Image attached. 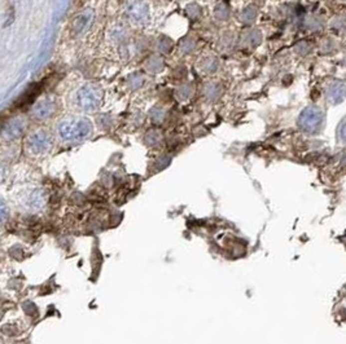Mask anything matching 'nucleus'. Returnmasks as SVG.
Wrapping results in <instances>:
<instances>
[{"label": "nucleus", "mask_w": 346, "mask_h": 344, "mask_svg": "<svg viewBox=\"0 0 346 344\" xmlns=\"http://www.w3.org/2000/svg\"><path fill=\"white\" fill-rule=\"evenodd\" d=\"M92 134V123L87 118L73 117L61 121L58 126V135L67 143H79L86 140Z\"/></svg>", "instance_id": "f257e3e1"}, {"label": "nucleus", "mask_w": 346, "mask_h": 344, "mask_svg": "<svg viewBox=\"0 0 346 344\" xmlns=\"http://www.w3.org/2000/svg\"><path fill=\"white\" fill-rule=\"evenodd\" d=\"M324 114L319 106H308L298 117V126L309 134H315L323 126Z\"/></svg>", "instance_id": "f03ea898"}, {"label": "nucleus", "mask_w": 346, "mask_h": 344, "mask_svg": "<svg viewBox=\"0 0 346 344\" xmlns=\"http://www.w3.org/2000/svg\"><path fill=\"white\" fill-rule=\"evenodd\" d=\"M103 99L101 88L96 84H86L78 91L77 101L84 112H93L96 110Z\"/></svg>", "instance_id": "7ed1b4c3"}, {"label": "nucleus", "mask_w": 346, "mask_h": 344, "mask_svg": "<svg viewBox=\"0 0 346 344\" xmlns=\"http://www.w3.org/2000/svg\"><path fill=\"white\" fill-rule=\"evenodd\" d=\"M127 16L136 23H144L149 18V6L143 0H130L126 5Z\"/></svg>", "instance_id": "20e7f679"}, {"label": "nucleus", "mask_w": 346, "mask_h": 344, "mask_svg": "<svg viewBox=\"0 0 346 344\" xmlns=\"http://www.w3.org/2000/svg\"><path fill=\"white\" fill-rule=\"evenodd\" d=\"M52 139L45 131H38L34 132L27 140V148L30 153L32 154H43L51 148Z\"/></svg>", "instance_id": "39448f33"}, {"label": "nucleus", "mask_w": 346, "mask_h": 344, "mask_svg": "<svg viewBox=\"0 0 346 344\" xmlns=\"http://www.w3.org/2000/svg\"><path fill=\"white\" fill-rule=\"evenodd\" d=\"M326 96L330 104L336 105V104H341L345 99V84L340 80H335L332 83L328 84L327 91H326Z\"/></svg>", "instance_id": "423d86ee"}, {"label": "nucleus", "mask_w": 346, "mask_h": 344, "mask_svg": "<svg viewBox=\"0 0 346 344\" xmlns=\"http://www.w3.org/2000/svg\"><path fill=\"white\" fill-rule=\"evenodd\" d=\"M55 112V102L51 99H43L39 102H36L32 109V113L38 119L48 118L49 115L53 114Z\"/></svg>", "instance_id": "0eeeda50"}, {"label": "nucleus", "mask_w": 346, "mask_h": 344, "mask_svg": "<svg viewBox=\"0 0 346 344\" xmlns=\"http://www.w3.org/2000/svg\"><path fill=\"white\" fill-rule=\"evenodd\" d=\"M262 40V34L257 29H249L241 35V44L247 48H254Z\"/></svg>", "instance_id": "6e6552de"}, {"label": "nucleus", "mask_w": 346, "mask_h": 344, "mask_svg": "<svg viewBox=\"0 0 346 344\" xmlns=\"http://www.w3.org/2000/svg\"><path fill=\"white\" fill-rule=\"evenodd\" d=\"M93 13L92 10H87V12L82 13L77 19H75V23H74V30L77 34L83 32L84 30H87V27L90 26V23L92 22Z\"/></svg>", "instance_id": "1a4fd4ad"}, {"label": "nucleus", "mask_w": 346, "mask_h": 344, "mask_svg": "<svg viewBox=\"0 0 346 344\" xmlns=\"http://www.w3.org/2000/svg\"><path fill=\"white\" fill-rule=\"evenodd\" d=\"M204 93H205L206 99L210 100V101H214L221 96L222 93V86L217 82H210L205 86L204 88Z\"/></svg>", "instance_id": "9d476101"}, {"label": "nucleus", "mask_w": 346, "mask_h": 344, "mask_svg": "<svg viewBox=\"0 0 346 344\" xmlns=\"http://www.w3.org/2000/svg\"><path fill=\"white\" fill-rule=\"evenodd\" d=\"M144 75L141 73H132L128 75L127 78V86L131 91H136V89L141 88L144 84Z\"/></svg>", "instance_id": "9b49d317"}, {"label": "nucleus", "mask_w": 346, "mask_h": 344, "mask_svg": "<svg viewBox=\"0 0 346 344\" xmlns=\"http://www.w3.org/2000/svg\"><path fill=\"white\" fill-rule=\"evenodd\" d=\"M162 141V132L160 130L152 128L145 134V143L149 147H156Z\"/></svg>", "instance_id": "f8f14e48"}, {"label": "nucleus", "mask_w": 346, "mask_h": 344, "mask_svg": "<svg viewBox=\"0 0 346 344\" xmlns=\"http://www.w3.org/2000/svg\"><path fill=\"white\" fill-rule=\"evenodd\" d=\"M128 35V31L127 29H126V26L123 25H115L114 27L112 29V31H110V36H112V39L114 40V42H123L126 38H127Z\"/></svg>", "instance_id": "ddd939ff"}, {"label": "nucleus", "mask_w": 346, "mask_h": 344, "mask_svg": "<svg viewBox=\"0 0 346 344\" xmlns=\"http://www.w3.org/2000/svg\"><path fill=\"white\" fill-rule=\"evenodd\" d=\"M149 117H151V121L153 122L154 125H161L162 122L165 121V117H166V112H165L164 108L161 106H153L149 112Z\"/></svg>", "instance_id": "4468645a"}, {"label": "nucleus", "mask_w": 346, "mask_h": 344, "mask_svg": "<svg viewBox=\"0 0 346 344\" xmlns=\"http://www.w3.org/2000/svg\"><path fill=\"white\" fill-rule=\"evenodd\" d=\"M147 69L151 73H160L164 69V60L158 56H152L147 62Z\"/></svg>", "instance_id": "2eb2a0df"}, {"label": "nucleus", "mask_w": 346, "mask_h": 344, "mask_svg": "<svg viewBox=\"0 0 346 344\" xmlns=\"http://www.w3.org/2000/svg\"><path fill=\"white\" fill-rule=\"evenodd\" d=\"M256 17H257L256 6H252V5L248 6V8H245V9L240 13V21L243 23H247V25L253 22Z\"/></svg>", "instance_id": "dca6fc26"}, {"label": "nucleus", "mask_w": 346, "mask_h": 344, "mask_svg": "<svg viewBox=\"0 0 346 344\" xmlns=\"http://www.w3.org/2000/svg\"><path fill=\"white\" fill-rule=\"evenodd\" d=\"M214 16L219 21H227L228 17H230V8H228L227 4L219 3L218 5L215 6Z\"/></svg>", "instance_id": "f3484780"}, {"label": "nucleus", "mask_w": 346, "mask_h": 344, "mask_svg": "<svg viewBox=\"0 0 346 344\" xmlns=\"http://www.w3.org/2000/svg\"><path fill=\"white\" fill-rule=\"evenodd\" d=\"M191 96H192V87L189 84H182L176 89V97L180 101H188L191 99Z\"/></svg>", "instance_id": "a211bd4d"}, {"label": "nucleus", "mask_w": 346, "mask_h": 344, "mask_svg": "<svg viewBox=\"0 0 346 344\" xmlns=\"http://www.w3.org/2000/svg\"><path fill=\"white\" fill-rule=\"evenodd\" d=\"M201 67L205 73H214V71L218 69V60L215 57L205 58V60L202 61Z\"/></svg>", "instance_id": "6ab92c4d"}, {"label": "nucleus", "mask_w": 346, "mask_h": 344, "mask_svg": "<svg viewBox=\"0 0 346 344\" xmlns=\"http://www.w3.org/2000/svg\"><path fill=\"white\" fill-rule=\"evenodd\" d=\"M171 47H173V43L167 36H161L157 40V49L162 53H169L171 51Z\"/></svg>", "instance_id": "aec40b11"}, {"label": "nucleus", "mask_w": 346, "mask_h": 344, "mask_svg": "<svg viewBox=\"0 0 346 344\" xmlns=\"http://www.w3.org/2000/svg\"><path fill=\"white\" fill-rule=\"evenodd\" d=\"M21 131H22V126L19 125L18 121H14L13 123H10L9 127L6 128L5 134L6 136L10 137V139H14V137H17L21 134Z\"/></svg>", "instance_id": "412c9836"}, {"label": "nucleus", "mask_w": 346, "mask_h": 344, "mask_svg": "<svg viewBox=\"0 0 346 344\" xmlns=\"http://www.w3.org/2000/svg\"><path fill=\"white\" fill-rule=\"evenodd\" d=\"M195 47H196V43L192 38L183 39L182 43H180V52H182L183 54L191 53V52H193Z\"/></svg>", "instance_id": "4be33fe9"}, {"label": "nucleus", "mask_w": 346, "mask_h": 344, "mask_svg": "<svg viewBox=\"0 0 346 344\" xmlns=\"http://www.w3.org/2000/svg\"><path fill=\"white\" fill-rule=\"evenodd\" d=\"M44 203V199H43V195L40 191H35L34 194L30 197L29 201V206L32 208H40Z\"/></svg>", "instance_id": "5701e85b"}, {"label": "nucleus", "mask_w": 346, "mask_h": 344, "mask_svg": "<svg viewBox=\"0 0 346 344\" xmlns=\"http://www.w3.org/2000/svg\"><path fill=\"white\" fill-rule=\"evenodd\" d=\"M187 14L192 19H197L201 16V8L197 4H191L187 6Z\"/></svg>", "instance_id": "b1692460"}, {"label": "nucleus", "mask_w": 346, "mask_h": 344, "mask_svg": "<svg viewBox=\"0 0 346 344\" xmlns=\"http://www.w3.org/2000/svg\"><path fill=\"white\" fill-rule=\"evenodd\" d=\"M8 206H6L5 202L3 201V199H0V225L1 224H4V221L6 220V217H8Z\"/></svg>", "instance_id": "393cba45"}, {"label": "nucleus", "mask_w": 346, "mask_h": 344, "mask_svg": "<svg viewBox=\"0 0 346 344\" xmlns=\"http://www.w3.org/2000/svg\"><path fill=\"white\" fill-rule=\"evenodd\" d=\"M306 26L310 30H318L322 26V22L321 19L317 18V17H309L308 21H306Z\"/></svg>", "instance_id": "a878e982"}, {"label": "nucleus", "mask_w": 346, "mask_h": 344, "mask_svg": "<svg viewBox=\"0 0 346 344\" xmlns=\"http://www.w3.org/2000/svg\"><path fill=\"white\" fill-rule=\"evenodd\" d=\"M170 161H171L170 157L162 156L160 158V160H158V162H157V169L158 170H164L165 167L167 166V165H170Z\"/></svg>", "instance_id": "bb28decb"}, {"label": "nucleus", "mask_w": 346, "mask_h": 344, "mask_svg": "<svg viewBox=\"0 0 346 344\" xmlns=\"http://www.w3.org/2000/svg\"><path fill=\"white\" fill-rule=\"evenodd\" d=\"M300 45H302L301 47H297V52H300V53H309V51H310V45L308 44V43H300Z\"/></svg>", "instance_id": "cd10ccee"}, {"label": "nucleus", "mask_w": 346, "mask_h": 344, "mask_svg": "<svg viewBox=\"0 0 346 344\" xmlns=\"http://www.w3.org/2000/svg\"><path fill=\"white\" fill-rule=\"evenodd\" d=\"M339 137L341 141L345 140V121L341 122V125L339 126Z\"/></svg>", "instance_id": "c85d7f7f"}]
</instances>
